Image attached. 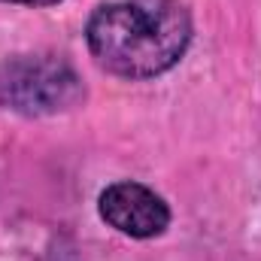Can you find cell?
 <instances>
[{"label":"cell","mask_w":261,"mask_h":261,"mask_svg":"<svg viewBox=\"0 0 261 261\" xmlns=\"http://www.w3.org/2000/svg\"><path fill=\"white\" fill-rule=\"evenodd\" d=\"M0 3H21V6H55L61 0H0Z\"/></svg>","instance_id":"4"},{"label":"cell","mask_w":261,"mask_h":261,"mask_svg":"<svg viewBox=\"0 0 261 261\" xmlns=\"http://www.w3.org/2000/svg\"><path fill=\"white\" fill-rule=\"evenodd\" d=\"M85 97L82 79L58 55H12L0 61V107L28 119L58 116Z\"/></svg>","instance_id":"2"},{"label":"cell","mask_w":261,"mask_h":261,"mask_svg":"<svg viewBox=\"0 0 261 261\" xmlns=\"http://www.w3.org/2000/svg\"><path fill=\"white\" fill-rule=\"evenodd\" d=\"M100 219L116 228L119 234H128L134 240H149L167 231L170 225V206L164 197L140 182H113L100 192Z\"/></svg>","instance_id":"3"},{"label":"cell","mask_w":261,"mask_h":261,"mask_svg":"<svg viewBox=\"0 0 261 261\" xmlns=\"http://www.w3.org/2000/svg\"><path fill=\"white\" fill-rule=\"evenodd\" d=\"M85 40L107 73L155 79L182 61L192 43V15L179 0H116L94 9Z\"/></svg>","instance_id":"1"}]
</instances>
